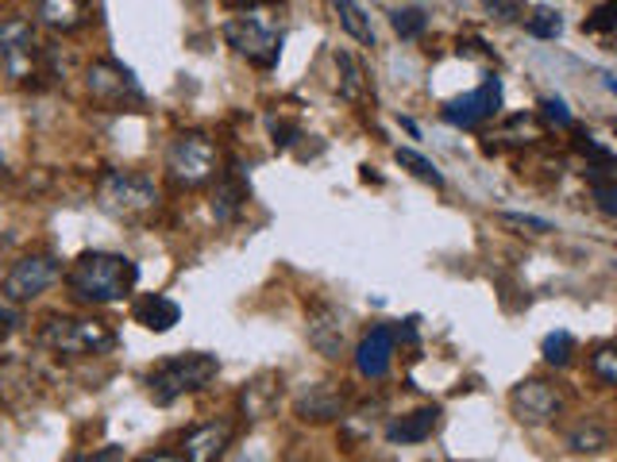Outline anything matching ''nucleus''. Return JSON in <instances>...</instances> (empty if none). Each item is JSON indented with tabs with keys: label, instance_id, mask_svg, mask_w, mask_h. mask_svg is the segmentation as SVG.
Wrapping results in <instances>:
<instances>
[{
	"label": "nucleus",
	"instance_id": "obj_34",
	"mask_svg": "<svg viewBox=\"0 0 617 462\" xmlns=\"http://www.w3.org/2000/svg\"><path fill=\"white\" fill-rule=\"evenodd\" d=\"M594 197H598V208H602V212H606V216H617V185H606V190L598 185V190H594Z\"/></svg>",
	"mask_w": 617,
	"mask_h": 462
},
{
	"label": "nucleus",
	"instance_id": "obj_25",
	"mask_svg": "<svg viewBox=\"0 0 617 462\" xmlns=\"http://www.w3.org/2000/svg\"><path fill=\"white\" fill-rule=\"evenodd\" d=\"M541 355L544 363L552 366H568L571 355H576V336H571V331H548L541 343Z\"/></svg>",
	"mask_w": 617,
	"mask_h": 462
},
{
	"label": "nucleus",
	"instance_id": "obj_4",
	"mask_svg": "<svg viewBox=\"0 0 617 462\" xmlns=\"http://www.w3.org/2000/svg\"><path fill=\"white\" fill-rule=\"evenodd\" d=\"M97 205L117 220H140L159 205V185L140 170H109L97 182Z\"/></svg>",
	"mask_w": 617,
	"mask_h": 462
},
{
	"label": "nucleus",
	"instance_id": "obj_17",
	"mask_svg": "<svg viewBox=\"0 0 617 462\" xmlns=\"http://www.w3.org/2000/svg\"><path fill=\"white\" fill-rule=\"evenodd\" d=\"M390 355H394V331L390 328H375L363 343H359L355 351V370L363 374V378L378 381L386 378V370H390Z\"/></svg>",
	"mask_w": 617,
	"mask_h": 462
},
{
	"label": "nucleus",
	"instance_id": "obj_36",
	"mask_svg": "<svg viewBox=\"0 0 617 462\" xmlns=\"http://www.w3.org/2000/svg\"><path fill=\"white\" fill-rule=\"evenodd\" d=\"M124 447H105V451H93V462H105V459H124Z\"/></svg>",
	"mask_w": 617,
	"mask_h": 462
},
{
	"label": "nucleus",
	"instance_id": "obj_27",
	"mask_svg": "<svg viewBox=\"0 0 617 462\" xmlns=\"http://www.w3.org/2000/svg\"><path fill=\"white\" fill-rule=\"evenodd\" d=\"M390 24L401 39H418V35L428 27V16L421 9H398V12H390Z\"/></svg>",
	"mask_w": 617,
	"mask_h": 462
},
{
	"label": "nucleus",
	"instance_id": "obj_38",
	"mask_svg": "<svg viewBox=\"0 0 617 462\" xmlns=\"http://www.w3.org/2000/svg\"><path fill=\"white\" fill-rule=\"evenodd\" d=\"M4 247H9V240H0V266H4Z\"/></svg>",
	"mask_w": 617,
	"mask_h": 462
},
{
	"label": "nucleus",
	"instance_id": "obj_24",
	"mask_svg": "<svg viewBox=\"0 0 617 462\" xmlns=\"http://www.w3.org/2000/svg\"><path fill=\"white\" fill-rule=\"evenodd\" d=\"M394 158H398V166H406L413 178H421V182L433 185V190H440V185H444V173L436 170V166L428 162L425 155H418L413 147H398V150H394Z\"/></svg>",
	"mask_w": 617,
	"mask_h": 462
},
{
	"label": "nucleus",
	"instance_id": "obj_19",
	"mask_svg": "<svg viewBox=\"0 0 617 462\" xmlns=\"http://www.w3.org/2000/svg\"><path fill=\"white\" fill-rule=\"evenodd\" d=\"M132 320L143 324L147 331H159V336H162V331H170L178 320H182V305H178V301H170L167 293H147V297L135 301Z\"/></svg>",
	"mask_w": 617,
	"mask_h": 462
},
{
	"label": "nucleus",
	"instance_id": "obj_9",
	"mask_svg": "<svg viewBox=\"0 0 617 462\" xmlns=\"http://www.w3.org/2000/svg\"><path fill=\"white\" fill-rule=\"evenodd\" d=\"M85 85H89V97L97 100L100 108H135L143 105V85L135 82V74L120 62H93L89 74H85Z\"/></svg>",
	"mask_w": 617,
	"mask_h": 462
},
{
	"label": "nucleus",
	"instance_id": "obj_13",
	"mask_svg": "<svg viewBox=\"0 0 617 462\" xmlns=\"http://www.w3.org/2000/svg\"><path fill=\"white\" fill-rule=\"evenodd\" d=\"M278 397H282V374L278 370H263L251 381H243L240 389V413L247 421H267L278 409Z\"/></svg>",
	"mask_w": 617,
	"mask_h": 462
},
{
	"label": "nucleus",
	"instance_id": "obj_2",
	"mask_svg": "<svg viewBox=\"0 0 617 462\" xmlns=\"http://www.w3.org/2000/svg\"><path fill=\"white\" fill-rule=\"evenodd\" d=\"M39 343L66 358H97L117 346V328L97 316H50L39 328Z\"/></svg>",
	"mask_w": 617,
	"mask_h": 462
},
{
	"label": "nucleus",
	"instance_id": "obj_35",
	"mask_svg": "<svg viewBox=\"0 0 617 462\" xmlns=\"http://www.w3.org/2000/svg\"><path fill=\"white\" fill-rule=\"evenodd\" d=\"M16 324H20V313L12 308V301H9V305H0V339L9 336V331L16 328Z\"/></svg>",
	"mask_w": 617,
	"mask_h": 462
},
{
	"label": "nucleus",
	"instance_id": "obj_11",
	"mask_svg": "<svg viewBox=\"0 0 617 462\" xmlns=\"http://www.w3.org/2000/svg\"><path fill=\"white\" fill-rule=\"evenodd\" d=\"M305 331H308V343L317 346L325 358H340L343 346H348V316L336 305H328V301H317V305L308 308Z\"/></svg>",
	"mask_w": 617,
	"mask_h": 462
},
{
	"label": "nucleus",
	"instance_id": "obj_16",
	"mask_svg": "<svg viewBox=\"0 0 617 462\" xmlns=\"http://www.w3.org/2000/svg\"><path fill=\"white\" fill-rule=\"evenodd\" d=\"M298 416L301 421H313V424H325L336 421L343 413V389H336L332 381H317V386H308L305 393L298 397Z\"/></svg>",
	"mask_w": 617,
	"mask_h": 462
},
{
	"label": "nucleus",
	"instance_id": "obj_28",
	"mask_svg": "<svg viewBox=\"0 0 617 462\" xmlns=\"http://www.w3.org/2000/svg\"><path fill=\"white\" fill-rule=\"evenodd\" d=\"M617 27V0H602L598 9L583 20V32H614Z\"/></svg>",
	"mask_w": 617,
	"mask_h": 462
},
{
	"label": "nucleus",
	"instance_id": "obj_8",
	"mask_svg": "<svg viewBox=\"0 0 617 462\" xmlns=\"http://www.w3.org/2000/svg\"><path fill=\"white\" fill-rule=\"evenodd\" d=\"M59 278H62L59 258L50 255V251H35V255H24L12 263V270L0 281V293H4V301H12V305H24V301L43 297Z\"/></svg>",
	"mask_w": 617,
	"mask_h": 462
},
{
	"label": "nucleus",
	"instance_id": "obj_31",
	"mask_svg": "<svg viewBox=\"0 0 617 462\" xmlns=\"http://www.w3.org/2000/svg\"><path fill=\"white\" fill-rule=\"evenodd\" d=\"M270 135H275V147L286 150V147H290V143L301 135V127L290 124V120H278V115H270Z\"/></svg>",
	"mask_w": 617,
	"mask_h": 462
},
{
	"label": "nucleus",
	"instance_id": "obj_6",
	"mask_svg": "<svg viewBox=\"0 0 617 462\" xmlns=\"http://www.w3.org/2000/svg\"><path fill=\"white\" fill-rule=\"evenodd\" d=\"M0 70L20 85H32L47 77V47L39 42L27 20H4L0 24Z\"/></svg>",
	"mask_w": 617,
	"mask_h": 462
},
{
	"label": "nucleus",
	"instance_id": "obj_14",
	"mask_svg": "<svg viewBox=\"0 0 617 462\" xmlns=\"http://www.w3.org/2000/svg\"><path fill=\"white\" fill-rule=\"evenodd\" d=\"M232 424L228 421H209L201 424V428H193L190 436L182 439V454L193 462H213L220 459V454L228 451V443H232Z\"/></svg>",
	"mask_w": 617,
	"mask_h": 462
},
{
	"label": "nucleus",
	"instance_id": "obj_1",
	"mask_svg": "<svg viewBox=\"0 0 617 462\" xmlns=\"http://www.w3.org/2000/svg\"><path fill=\"white\" fill-rule=\"evenodd\" d=\"M140 285V266L117 251H85L70 263L66 289L82 305H117Z\"/></svg>",
	"mask_w": 617,
	"mask_h": 462
},
{
	"label": "nucleus",
	"instance_id": "obj_18",
	"mask_svg": "<svg viewBox=\"0 0 617 462\" xmlns=\"http://www.w3.org/2000/svg\"><path fill=\"white\" fill-rule=\"evenodd\" d=\"M35 12H39L43 27L66 35V32H77V27L89 24L93 4H89V0H39V4H35Z\"/></svg>",
	"mask_w": 617,
	"mask_h": 462
},
{
	"label": "nucleus",
	"instance_id": "obj_12",
	"mask_svg": "<svg viewBox=\"0 0 617 462\" xmlns=\"http://www.w3.org/2000/svg\"><path fill=\"white\" fill-rule=\"evenodd\" d=\"M498 108H501V82L491 74L475 93L451 100V105L444 108V120H448L451 127H479L483 120L498 115Z\"/></svg>",
	"mask_w": 617,
	"mask_h": 462
},
{
	"label": "nucleus",
	"instance_id": "obj_7",
	"mask_svg": "<svg viewBox=\"0 0 617 462\" xmlns=\"http://www.w3.org/2000/svg\"><path fill=\"white\" fill-rule=\"evenodd\" d=\"M225 42L255 66H275L278 54H282V32L267 24L259 12H243V16L225 20Z\"/></svg>",
	"mask_w": 617,
	"mask_h": 462
},
{
	"label": "nucleus",
	"instance_id": "obj_23",
	"mask_svg": "<svg viewBox=\"0 0 617 462\" xmlns=\"http://www.w3.org/2000/svg\"><path fill=\"white\" fill-rule=\"evenodd\" d=\"M568 447L576 454H594V451H602V447H609V431L594 421H583L579 428H571Z\"/></svg>",
	"mask_w": 617,
	"mask_h": 462
},
{
	"label": "nucleus",
	"instance_id": "obj_5",
	"mask_svg": "<svg viewBox=\"0 0 617 462\" xmlns=\"http://www.w3.org/2000/svg\"><path fill=\"white\" fill-rule=\"evenodd\" d=\"M220 173V150L209 135L182 132L167 147V178L178 190H201Z\"/></svg>",
	"mask_w": 617,
	"mask_h": 462
},
{
	"label": "nucleus",
	"instance_id": "obj_15",
	"mask_svg": "<svg viewBox=\"0 0 617 462\" xmlns=\"http://www.w3.org/2000/svg\"><path fill=\"white\" fill-rule=\"evenodd\" d=\"M247 182H243L240 166H228V170L217 173V190H213V216H217L220 223H232L235 216L243 212V205H247Z\"/></svg>",
	"mask_w": 617,
	"mask_h": 462
},
{
	"label": "nucleus",
	"instance_id": "obj_29",
	"mask_svg": "<svg viewBox=\"0 0 617 462\" xmlns=\"http://www.w3.org/2000/svg\"><path fill=\"white\" fill-rule=\"evenodd\" d=\"M501 223L529 231V235H548V231H552L548 220H541V216H529V212H501Z\"/></svg>",
	"mask_w": 617,
	"mask_h": 462
},
{
	"label": "nucleus",
	"instance_id": "obj_21",
	"mask_svg": "<svg viewBox=\"0 0 617 462\" xmlns=\"http://www.w3.org/2000/svg\"><path fill=\"white\" fill-rule=\"evenodd\" d=\"M332 4H336V12H340L343 32H348L355 42H363V47H375V32H371V20L359 0H332Z\"/></svg>",
	"mask_w": 617,
	"mask_h": 462
},
{
	"label": "nucleus",
	"instance_id": "obj_33",
	"mask_svg": "<svg viewBox=\"0 0 617 462\" xmlns=\"http://www.w3.org/2000/svg\"><path fill=\"white\" fill-rule=\"evenodd\" d=\"M541 108H544V120H548V124H556V127H571V112H568V105H564V100H559V97H548Z\"/></svg>",
	"mask_w": 617,
	"mask_h": 462
},
{
	"label": "nucleus",
	"instance_id": "obj_26",
	"mask_svg": "<svg viewBox=\"0 0 617 462\" xmlns=\"http://www.w3.org/2000/svg\"><path fill=\"white\" fill-rule=\"evenodd\" d=\"M525 32L533 35V39H556L559 32H564V20H559L556 9H533L525 16Z\"/></svg>",
	"mask_w": 617,
	"mask_h": 462
},
{
	"label": "nucleus",
	"instance_id": "obj_37",
	"mask_svg": "<svg viewBox=\"0 0 617 462\" xmlns=\"http://www.w3.org/2000/svg\"><path fill=\"white\" fill-rule=\"evenodd\" d=\"M606 89H609V93H614V97H617V77H606Z\"/></svg>",
	"mask_w": 617,
	"mask_h": 462
},
{
	"label": "nucleus",
	"instance_id": "obj_3",
	"mask_svg": "<svg viewBox=\"0 0 617 462\" xmlns=\"http://www.w3.org/2000/svg\"><path fill=\"white\" fill-rule=\"evenodd\" d=\"M217 374H220V358L217 355H205V351L170 355L147 374V397L155 404H174L178 397L205 389L213 378H217Z\"/></svg>",
	"mask_w": 617,
	"mask_h": 462
},
{
	"label": "nucleus",
	"instance_id": "obj_32",
	"mask_svg": "<svg viewBox=\"0 0 617 462\" xmlns=\"http://www.w3.org/2000/svg\"><path fill=\"white\" fill-rule=\"evenodd\" d=\"M483 4H486V12H491V16L501 20V24H513V20H521L518 0H483Z\"/></svg>",
	"mask_w": 617,
	"mask_h": 462
},
{
	"label": "nucleus",
	"instance_id": "obj_30",
	"mask_svg": "<svg viewBox=\"0 0 617 462\" xmlns=\"http://www.w3.org/2000/svg\"><path fill=\"white\" fill-rule=\"evenodd\" d=\"M594 374H598L602 381H609V386H617V346H602L598 355L591 358Z\"/></svg>",
	"mask_w": 617,
	"mask_h": 462
},
{
	"label": "nucleus",
	"instance_id": "obj_10",
	"mask_svg": "<svg viewBox=\"0 0 617 462\" xmlns=\"http://www.w3.org/2000/svg\"><path fill=\"white\" fill-rule=\"evenodd\" d=\"M509 409H513V416H518L521 424H548L556 421L559 409H564V397H559V389L552 386V381L529 378L521 381V386H513Z\"/></svg>",
	"mask_w": 617,
	"mask_h": 462
},
{
	"label": "nucleus",
	"instance_id": "obj_22",
	"mask_svg": "<svg viewBox=\"0 0 617 462\" xmlns=\"http://www.w3.org/2000/svg\"><path fill=\"white\" fill-rule=\"evenodd\" d=\"M336 70H340V97L343 100H363L367 93V77H363V66L355 62L351 50H336Z\"/></svg>",
	"mask_w": 617,
	"mask_h": 462
},
{
	"label": "nucleus",
	"instance_id": "obj_20",
	"mask_svg": "<svg viewBox=\"0 0 617 462\" xmlns=\"http://www.w3.org/2000/svg\"><path fill=\"white\" fill-rule=\"evenodd\" d=\"M436 424H440V409H418V413L394 421L390 428H386V439H390V443H425L436 431Z\"/></svg>",
	"mask_w": 617,
	"mask_h": 462
}]
</instances>
